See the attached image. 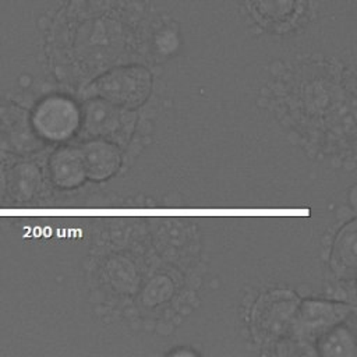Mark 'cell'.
<instances>
[{"instance_id": "cell-1", "label": "cell", "mask_w": 357, "mask_h": 357, "mask_svg": "<svg viewBox=\"0 0 357 357\" xmlns=\"http://www.w3.org/2000/svg\"><path fill=\"white\" fill-rule=\"evenodd\" d=\"M152 91V75L142 66H126L109 70L98 77L88 92L120 109L132 112L142 106Z\"/></svg>"}, {"instance_id": "cell-2", "label": "cell", "mask_w": 357, "mask_h": 357, "mask_svg": "<svg viewBox=\"0 0 357 357\" xmlns=\"http://www.w3.org/2000/svg\"><path fill=\"white\" fill-rule=\"evenodd\" d=\"M298 303V297L289 290H273L262 294L251 312L252 328L258 339L273 344L291 339Z\"/></svg>"}, {"instance_id": "cell-3", "label": "cell", "mask_w": 357, "mask_h": 357, "mask_svg": "<svg viewBox=\"0 0 357 357\" xmlns=\"http://www.w3.org/2000/svg\"><path fill=\"white\" fill-rule=\"evenodd\" d=\"M82 123L79 107L66 96H49L43 99L32 114L35 132L47 141L70 139Z\"/></svg>"}, {"instance_id": "cell-4", "label": "cell", "mask_w": 357, "mask_h": 357, "mask_svg": "<svg viewBox=\"0 0 357 357\" xmlns=\"http://www.w3.org/2000/svg\"><path fill=\"white\" fill-rule=\"evenodd\" d=\"M353 312V307L340 301L300 300L291 339L298 342L315 340L326 329L344 322Z\"/></svg>"}, {"instance_id": "cell-5", "label": "cell", "mask_w": 357, "mask_h": 357, "mask_svg": "<svg viewBox=\"0 0 357 357\" xmlns=\"http://www.w3.org/2000/svg\"><path fill=\"white\" fill-rule=\"evenodd\" d=\"M245 6L259 25L276 32L296 28L307 13V0H245Z\"/></svg>"}, {"instance_id": "cell-6", "label": "cell", "mask_w": 357, "mask_h": 357, "mask_svg": "<svg viewBox=\"0 0 357 357\" xmlns=\"http://www.w3.org/2000/svg\"><path fill=\"white\" fill-rule=\"evenodd\" d=\"M79 148L86 178L105 181L112 178L120 169L123 158L120 148L103 137L85 141Z\"/></svg>"}, {"instance_id": "cell-7", "label": "cell", "mask_w": 357, "mask_h": 357, "mask_svg": "<svg viewBox=\"0 0 357 357\" xmlns=\"http://www.w3.org/2000/svg\"><path fill=\"white\" fill-rule=\"evenodd\" d=\"M49 176L54 185L73 190L84 184L86 173L78 146L64 145L57 148L49 159Z\"/></svg>"}, {"instance_id": "cell-8", "label": "cell", "mask_w": 357, "mask_h": 357, "mask_svg": "<svg viewBox=\"0 0 357 357\" xmlns=\"http://www.w3.org/2000/svg\"><path fill=\"white\" fill-rule=\"evenodd\" d=\"M357 229L356 220L343 225L337 231L331 250V266L335 275L340 279H353L357 268L356 257Z\"/></svg>"}, {"instance_id": "cell-9", "label": "cell", "mask_w": 357, "mask_h": 357, "mask_svg": "<svg viewBox=\"0 0 357 357\" xmlns=\"http://www.w3.org/2000/svg\"><path fill=\"white\" fill-rule=\"evenodd\" d=\"M120 110L124 109L110 105L103 99L95 98V102L86 105V110L84 112V123L86 124V128L93 132V135L106 138V135L116 132L120 127Z\"/></svg>"}, {"instance_id": "cell-10", "label": "cell", "mask_w": 357, "mask_h": 357, "mask_svg": "<svg viewBox=\"0 0 357 357\" xmlns=\"http://www.w3.org/2000/svg\"><path fill=\"white\" fill-rule=\"evenodd\" d=\"M314 342L319 356L346 357L356 354L354 335L343 322L326 329Z\"/></svg>"}, {"instance_id": "cell-11", "label": "cell", "mask_w": 357, "mask_h": 357, "mask_svg": "<svg viewBox=\"0 0 357 357\" xmlns=\"http://www.w3.org/2000/svg\"><path fill=\"white\" fill-rule=\"evenodd\" d=\"M170 354H194L191 350H177V351H173Z\"/></svg>"}]
</instances>
